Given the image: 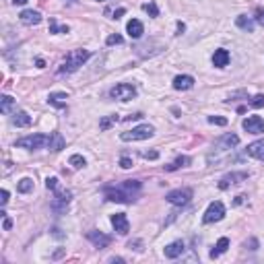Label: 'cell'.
Masks as SVG:
<instances>
[{
	"mask_svg": "<svg viewBox=\"0 0 264 264\" xmlns=\"http://www.w3.org/2000/svg\"><path fill=\"white\" fill-rule=\"evenodd\" d=\"M192 196H194L192 188H178V190H171L170 194L165 196V200L171 202V205H175V207H186L192 200Z\"/></svg>",
	"mask_w": 264,
	"mask_h": 264,
	"instance_id": "8",
	"label": "cell"
},
{
	"mask_svg": "<svg viewBox=\"0 0 264 264\" xmlns=\"http://www.w3.org/2000/svg\"><path fill=\"white\" fill-rule=\"evenodd\" d=\"M35 64H38V68H43V66H46V62H43L41 58H39V60H38V62H35Z\"/></svg>",
	"mask_w": 264,
	"mask_h": 264,
	"instance_id": "43",
	"label": "cell"
},
{
	"mask_svg": "<svg viewBox=\"0 0 264 264\" xmlns=\"http://www.w3.org/2000/svg\"><path fill=\"white\" fill-rule=\"evenodd\" d=\"M248 171H237V173H227V175H223L221 178V182H219V188L221 190H227V188H231V186H235V184H240V182H244V180H248Z\"/></svg>",
	"mask_w": 264,
	"mask_h": 264,
	"instance_id": "9",
	"label": "cell"
},
{
	"mask_svg": "<svg viewBox=\"0 0 264 264\" xmlns=\"http://www.w3.org/2000/svg\"><path fill=\"white\" fill-rule=\"evenodd\" d=\"M140 190V182L138 180H126L122 184H116V186H105V198L112 202H124V205H130V202L136 200V194Z\"/></svg>",
	"mask_w": 264,
	"mask_h": 264,
	"instance_id": "1",
	"label": "cell"
},
{
	"mask_svg": "<svg viewBox=\"0 0 264 264\" xmlns=\"http://www.w3.org/2000/svg\"><path fill=\"white\" fill-rule=\"evenodd\" d=\"M58 186H60L58 178H48V180H46V188H48V190H56Z\"/></svg>",
	"mask_w": 264,
	"mask_h": 264,
	"instance_id": "36",
	"label": "cell"
},
{
	"mask_svg": "<svg viewBox=\"0 0 264 264\" xmlns=\"http://www.w3.org/2000/svg\"><path fill=\"white\" fill-rule=\"evenodd\" d=\"M2 227H4V231H8V229L13 227V221H11V219H8L6 215H4V225H2Z\"/></svg>",
	"mask_w": 264,
	"mask_h": 264,
	"instance_id": "40",
	"label": "cell"
},
{
	"mask_svg": "<svg viewBox=\"0 0 264 264\" xmlns=\"http://www.w3.org/2000/svg\"><path fill=\"white\" fill-rule=\"evenodd\" d=\"M99 2H105V0H99Z\"/></svg>",
	"mask_w": 264,
	"mask_h": 264,
	"instance_id": "46",
	"label": "cell"
},
{
	"mask_svg": "<svg viewBox=\"0 0 264 264\" xmlns=\"http://www.w3.org/2000/svg\"><path fill=\"white\" fill-rule=\"evenodd\" d=\"M250 105L252 108H264V95H254L250 99Z\"/></svg>",
	"mask_w": 264,
	"mask_h": 264,
	"instance_id": "32",
	"label": "cell"
},
{
	"mask_svg": "<svg viewBox=\"0 0 264 264\" xmlns=\"http://www.w3.org/2000/svg\"><path fill=\"white\" fill-rule=\"evenodd\" d=\"M13 105H15V99H13V97H8V95H2V97H0V112H2V113L11 112Z\"/></svg>",
	"mask_w": 264,
	"mask_h": 264,
	"instance_id": "27",
	"label": "cell"
},
{
	"mask_svg": "<svg viewBox=\"0 0 264 264\" xmlns=\"http://www.w3.org/2000/svg\"><path fill=\"white\" fill-rule=\"evenodd\" d=\"M223 217H225V205H223V202H219V200H215V202H210L208 208L205 210V217H202V223L210 225V223L221 221Z\"/></svg>",
	"mask_w": 264,
	"mask_h": 264,
	"instance_id": "7",
	"label": "cell"
},
{
	"mask_svg": "<svg viewBox=\"0 0 264 264\" xmlns=\"http://www.w3.org/2000/svg\"><path fill=\"white\" fill-rule=\"evenodd\" d=\"M208 124H217V126H227V120H225V118H219V116H208Z\"/></svg>",
	"mask_w": 264,
	"mask_h": 264,
	"instance_id": "35",
	"label": "cell"
},
{
	"mask_svg": "<svg viewBox=\"0 0 264 264\" xmlns=\"http://www.w3.org/2000/svg\"><path fill=\"white\" fill-rule=\"evenodd\" d=\"M13 2H15V4H25L27 0H13Z\"/></svg>",
	"mask_w": 264,
	"mask_h": 264,
	"instance_id": "45",
	"label": "cell"
},
{
	"mask_svg": "<svg viewBox=\"0 0 264 264\" xmlns=\"http://www.w3.org/2000/svg\"><path fill=\"white\" fill-rule=\"evenodd\" d=\"M70 198H73V192L58 186L54 190V198H52V210H54V213H64V210L68 208Z\"/></svg>",
	"mask_w": 264,
	"mask_h": 264,
	"instance_id": "5",
	"label": "cell"
},
{
	"mask_svg": "<svg viewBox=\"0 0 264 264\" xmlns=\"http://www.w3.org/2000/svg\"><path fill=\"white\" fill-rule=\"evenodd\" d=\"M188 163H190V157L182 155V157H178L175 161H171L170 165H165V171H175V170H180V167H186Z\"/></svg>",
	"mask_w": 264,
	"mask_h": 264,
	"instance_id": "25",
	"label": "cell"
},
{
	"mask_svg": "<svg viewBox=\"0 0 264 264\" xmlns=\"http://www.w3.org/2000/svg\"><path fill=\"white\" fill-rule=\"evenodd\" d=\"M235 25H237L240 29L248 31V33L254 31V21L250 19V17H245V15H240V17H237V19H235Z\"/></svg>",
	"mask_w": 264,
	"mask_h": 264,
	"instance_id": "24",
	"label": "cell"
},
{
	"mask_svg": "<svg viewBox=\"0 0 264 264\" xmlns=\"http://www.w3.org/2000/svg\"><path fill=\"white\" fill-rule=\"evenodd\" d=\"M19 19H21L23 25H29V27H31V25H39L41 23V15L38 11H31V8H29V11H23L19 15Z\"/></svg>",
	"mask_w": 264,
	"mask_h": 264,
	"instance_id": "16",
	"label": "cell"
},
{
	"mask_svg": "<svg viewBox=\"0 0 264 264\" xmlns=\"http://www.w3.org/2000/svg\"><path fill=\"white\" fill-rule=\"evenodd\" d=\"M66 99H68V95H66V93L56 91V93H50L48 103H50V105H54V108H66Z\"/></svg>",
	"mask_w": 264,
	"mask_h": 264,
	"instance_id": "21",
	"label": "cell"
},
{
	"mask_svg": "<svg viewBox=\"0 0 264 264\" xmlns=\"http://www.w3.org/2000/svg\"><path fill=\"white\" fill-rule=\"evenodd\" d=\"M124 13H126V11H124V8H118V11H116V13H113V17H116V19H120V17H122V15H124Z\"/></svg>",
	"mask_w": 264,
	"mask_h": 264,
	"instance_id": "42",
	"label": "cell"
},
{
	"mask_svg": "<svg viewBox=\"0 0 264 264\" xmlns=\"http://www.w3.org/2000/svg\"><path fill=\"white\" fill-rule=\"evenodd\" d=\"M48 147H50V151L58 153V151H62V149L66 147V140H64V136L60 134V132H52V134H50V143H48Z\"/></svg>",
	"mask_w": 264,
	"mask_h": 264,
	"instance_id": "17",
	"label": "cell"
},
{
	"mask_svg": "<svg viewBox=\"0 0 264 264\" xmlns=\"http://www.w3.org/2000/svg\"><path fill=\"white\" fill-rule=\"evenodd\" d=\"M112 225L120 235H126L130 231V223H128V217L124 213H116L112 215Z\"/></svg>",
	"mask_w": 264,
	"mask_h": 264,
	"instance_id": "12",
	"label": "cell"
},
{
	"mask_svg": "<svg viewBox=\"0 0 264 264\" xmlns=\"http://www.w3.org/2000/svg\"><path fill=\"white\" fill-rule=\"evenodd\" d=\"M70 29L66 27V25H64V27H60V25L56 23V19H50V33H68Z\"/></svg>",
	"mask_w": 264,
	"mask_h": 264,
	"instance_id": "29",
	"label": "cell"
},
{
	"mask_svg": "<svg viewBox=\"0 0 264 264\" xmlns=\"http://www.w3.org/2000/svg\"><path fill=\"white\" fill-rule=\"evenodd\" d=\"M227 248H229V240H227V237H221V240L217 242L215 248L210 250V258H219L221 254H225V252H227Z\"/></svg>",
	"mask_w": 264,
	"mask_h": 264,
	"instance_id": "23",
	"label": "cell"
},
{
	"mask_svg": "<svg viewBox=\"0 0 264 264\" xmlns=\"http://www.w3.org/2000/svg\"><path fill=\"white\" fill-rule=\"evenodd\" d=\"M143 157H145V159H157V157H159V153H157V151H145L143 153Z\"/></svg>",
	"mask_w": 264,
	"mask_h": 264,
	"instance_id": "38",
	"label": "cell"
},
{
	"mask_svg": "<svg viewBox=\"0 0 264 264\" xmlns=\"http://www.w3.org/2000/svg\"><path fill=\"white\" fill-rule=\"evenodd\" d=\"M13 124L17 128H25V126H29L31 124V116L27 112H17L15 116H13Z\"/></svg>",
	"mask_w": 264,
	"mask_h": 264,
	"instance_id": "22",
	"label": "cell"
},
{
	"mask_svg": "<svg viewBox=\"0 0 264 264\" xmlns=\"http://www.w3.org/2000/svg\"><path fill=\"white\" fill-rule=\"evenodd\" d=\"M244 130H248L250 134H262L264 132V120L260 116H250L244 120Z\"/></svg>",
	"mask_w": 264,
	"mask_h": 264,
	"instance_id": "10",
	"label": "cell"
},
{
	"mask_svg": "<svg viewBox=\"0 0 264 264\" xmlns=\"http://www.w3.org/2000/svg\"><path fill=\"white\" fill-rule=\"evenodd\" d=\"M89 56H91V52L85 50V48L70 50L66 54V58H64V62L60 64V68H58V75H73V73H76V70L81 68L87 60H89Z\"/></svg>",
	"mask_w": 264,
	"mask_h": 264,
	"instance_id": "2",
	"label": "cell"
},
{
	"mask_svg": "<svg viewBox=\"0 0 264 264\" xmlns=\"http://www.w3.org/2000/svg\"><path fill=\"white\" fill-rule=\"evenodd\" d=\"M126 31H128V35H130L132 39H138L140 35H143L145 27H143V23H140L138 19H132V21H128V25H126Z\"/></svg>",
	"mask_w": 264,
	"mask_h": 264,
	"instance_id": "20",
	"label": "cell"
},
{
	"mask_svg": "<svg viewBox=\"0 0 264 264\" xmlns=\"http://www.w3.org/2000/svg\"><path fill=\"white\" fill-rule=\"evenodd\" d=\"M237 145H240V136L229 132V134H225L217 140V151H231V149L237 147Z\"/></svg>",
	"mask_w": 264,
	"mask_h": 264,
	"instance_id": "11",
	"label": "cell"
},
{
	"mask_svg": "<svg viewBox=\"0 0 264 264\" xmlns=\"http://www.w3.org/2000/svg\"><path fill=\"white\" fill-rule=\"evenodd\" d=\"M120 165L124 167V170H130V167H132V159H130V157H122V159H120Z\"/></svg>",
	"mask_w": 264,
	"mask_h": 264,
	"instance_id": "37",
	"label": "cell"
},
{
	"mask_svg": "<svg viewBox=\"0 0 264 264\" xmlns=\"http://www.w3.org/2000/svg\"><path fill=\"white\" fill-rule=\"evenodd\" d=\"M143 11L149 13L151 17H159V8H157L155 2H149V4H143Z\"/></svg>",
	"mask_w": 264,
	"mask_h": 264,
	"instance_id": "30",
	"label": "cell"
},
{
	"mask_svg": "<svg viewBox=\"0 0 264 264\" xmlns=\"http://www.w3.org/2000/svg\"><path fill=\"white\" fill-rule=\"evenodd\" d=\"M110 95L118 101H130V99L136 97V87L130 85V83H118L116 87H112Z\"/></svg>",
	"mask_w": 264,
	"mask_h": 264,
	"instance_id": "6",
	"label": "cell"
},
{
	"mask_svg": "<svg viewBox=\"0 0 264 264\" xmlns=\"http://www.w3.org/2000/svg\"><path fill=\"white\" fill-rule=\"evenodd\" d=\"M184 250H186V244H184L182 240H178V242H171L170 245H165L163 254H165V258H178L184 254Z\"/></svg>",
	"mask_w": 264,
	"mask_h": 264,
	"instance_id": "14",
	"label": "cell"
},
{
	"mask_svg": "<svg viewBox=\"0 0 264 264\" xmlns=\"http://www.w3.org/2000/svg\"><path fill=\"white\" fill-rule=\"evenodd\" d=\"M50 136L48 134H29L17 140V147L19 149H27V151H35V149H43L48 147Z\"/></svg>",
	"mask_w": 264,
	"mask_h": 264,
	"instance_id": "3",
	"label": "cell"
},
{
	"mask_svg": "<svg viewBox=\"0 0 264 264\" xmlns=\"http://www.w3.org/2000/svg\"><path fill=\"white\" fill-rule=\"evenodd\" d=\"M0 202H2V207H4L6 202H8V192H6V190L0 192Z\"/></svg>",
	"mask_w": 264,
	"mask_h": 264,
	"instance_id": "39",
	"label": "cell"
},
{
	"mask_svg": "<svg viewBox=\"0 0 264 264\" xmlns=\"http://www.w3.org/2000/svg\"><path fill=\"white\" fill-rule=\"evenodd\" d=\"M248 155L254 157V159H258V161H264V140H256V143H252L248 145Z\"/></svg>",
	"mask_w": 264,
	"mask_h": 264,
	"instance_id": "19",
	"label": "cell"
},
{
	"mask_svg": "<svg viewBox=\"0 0 264 264\" xmlns=\"http://www.w3.org/2000/svg\"><path fill=\"white\" fill-rule=\"evenodd\" d=\"M254 19H256V23H260L264 27V6H258L256 11H254Z\"/></svg>",
	"mask_w": 264,
	"mask_h": 264,
	"instance_id": "33",
	"label": "cell"
},
{
	"mask_svg": "<svg viewBox=\"0 0 264 264\" xmlns=\"http://www.w3.org/2000/svg\"><path fill=\"white\" fill-rule=\"evenodd\" d=\"M194 87V78H192L190 75H180L173 78V89L175 91H188Z\"/></svg>",
	"mask_w": 264,
	"mask_h": 264,
	"instance_id": "15",
	"label": "cell"
},
{
	"mask_svg": "<svg viewBox=\"0 0 264 264\" xmlns=\"http://www.w3.org/2000/svg\"><path fill=\"white\" fill-rule=\"evenodd\" d=\"M245 198H248V196H244V194H242V196H237V198L233 200V207H237V205H244Z\"/></svg>",
	"mask_w": 264,
	"mask_h": 264,
	"instance_id": "41",
	"label": "cell"
},
{
	"mask_svg": "<svg viewBox=\"0 0 264 264\" xmlns=\"http://www.w3.org/2000/svg\"><path fill=\"white\" fill-rule=\"evenodd\" d=\"M17 190H19L21 194H29V192L33 190V180L31 178H23L19 184H17Z\"/></svg>",
	"mask_w": 264,
	"mask_h": 264,
	"instance_id": "26",
	"label": "cell"
},
{
	"mask_svg": "<svg viewBox=\"0 0 264 264\" xmlns=\"http://www.w3.org/2000/svg\"><path fill=\"white\" fill-rule=\"evenodd\" d=\"M122 41H124V39H122V35H110V38L108 39H105V43H108V46H118V43H122Z\"/></svg>",
	"mask_w": 264,
	"mask_h": 264,
	"instance_id": "34",
	"label": "cell"
},
{
	"mask_svg": "<svg viewBox=\"0 0 264 264\" xmlns=\"http://www.w3.org/2000/svg\"><path fill=\"white\" fill-rule=\"evenodd\" d=\"M87 237H89V242H93L95 248H108V245L112 244V237L110 235H105L101 231H95V229L87 233Z\"/></svg>",
	"mask_w": 264,
	"mask_h": 264,
	"instance_id": "13",
	"label": "cell"
},
{
	"mask_svg": "<svg viewBox=\"0 0 264 264\" xmlns=\"http://www.w3.org/2000/svg\"><path fill=\"white\" fill-rule=\"evenodd\" d=\"M184 29H186V27H184V23H178V33H182Z\"/></svg>",
	"mask_w": 264,
	"mask_h": 264,
	"instance_id": "44",
	"label": "cell"
},
{
	"mask_svg": "<svg viewBox=\"0 0 264 264\" xmlns=\"http://www.w3.org/2000/svg\"><path fill=\"white\" fill-rule=\"evenodd\" d=\"M116 122H118V116H110V118H103L101 122H99V128L101 130H108L112 124H116Z\"/></svg>",
	"mask_w": 264,
	"mask_h": 264,
	"instance_id": "31",
	"label": "cell"
},
{
	"mask_svg": "<svg viewBox=\"0 0 264 264\" xmlns=\"http://www.w3.org/2000/svg\"><path fill=\"white\" fill-rule=\"evenodd\" d=\"M68 163L73 165L75 170H81V167H85V165H87V161H85V157H83V155H73V157L68 159Z\"/></svg>",
	"mask_w": 264,
	"mask_h": 264,
	"instance_id": "28",
	"label": "cell"
},
{
	"mask_svg": "<svg viewBox=\"0 0 264 264\" xmlns=\"http://www.w3.org/2000/svg\"><path fill=\"white\" fill-rule=\"evenodd\" d=\"M155 134V128L151 124H140L136 128H132V130H126V132H122L120 138L122 140H145V138H151Z\"/></svg>",
	"mask_w": 264,
	"mask_h": 264,
	"instance_id": "4",
	"label": "cell"
},
{
	"mask_svg": "<svg viewBox=\"0 0 264 264\" xmlns=\"http://www.w3.org/2000/svg\"><path fill=\"white\" fill-rule=\"evenodd\" d=\"M213 64H215L217 68H225L227 64H229V52H227L225 48L215 50V54H213Z\"/></svg>",
	"mask_w": 264,
	"mask_h": 264,
	"instance_id": "18",
	"label": "cell"
}]
</instances>
